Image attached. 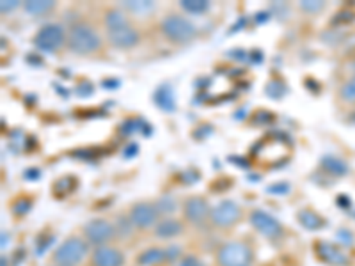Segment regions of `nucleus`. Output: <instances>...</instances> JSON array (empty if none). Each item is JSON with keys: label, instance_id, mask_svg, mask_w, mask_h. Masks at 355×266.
I'll list each match as a JSON object with an SVG mask.
<instances>
[{"label": "nucleus", "instance_id": "obj_1", "mask_svg": "<svg viewBox=\"0 0 355 266\" xmlns=\"http://www.w3.org/2000/svg\"><path fill=\"white\" fill-rule=\"evenodd\" d=\"M103 46L101 34L93 24L77 21L68 28V41L66 48L75 55H94Z\"/></svg>", "mask_w": 355, "mask_h": 266}, {"label": "nucleus", "instance_id": "obj_24", "mask_svg": "<svg viewBox=\"0 0 355 266\" xmlns=\"http://www.w3.org/2000/svg\"><path fill=\"white\" fill-rule=\"evenodd\" d=\"M299 8L304 12H309V15H315V12L323 11L325 8V2H320V0H302L299 4Z\"/></svg>", "mask_w": 355, "mask_h": 266}, {"label": "nucleus", "instance_id": "obj_3", "mask_svg": "<svg viewBox=\"0 0 355 266\" xmlns=\"http://www.w3.org/2000/svg\"><path fill=\"white\" fill-rule=\"evenodd\" d=\"M160 33L169 43L183 44L194 39L196 34H198V28H196V25L189 18L183 17V15L169 12L167 17L162 18Z\"/></svg>", "mask_w": 355, "mask_h": 266}, {"label": "nucleus", "instance_id": "obj_7", "mask_svg": "<svg viewBox=\"0 0 355 266\" xmlns=\"http://www.w3.org/2000/svg\"><path fill=\"white\" fill-rule=\"evenodd\" d=\"M128 218L137 231H150L160 222V211L155 202L141 201L130 206Z\"/></svg>", "mask_w": 355, "mask_h": 266}, {"label": "nucleus", "instance_id": "obj_28", "mask_svg": "<svg viewBox=\"0 0 355 266\" xmlns=\"http://www.w3.org/2000/svg\"><path fill=\"white\" fill-rule=\"evenodd\" d=\"M20 2L18 0H2L0 2V11H2V15H6V12H11L12 9L20 8Z\"/></svg>", "mask_w": 355, "mask_h": 266}, {"label": "nucleus", "instance_id": "obj_8", "mask_svg": "<svg viewBox=\"0 0 355 266\" xmlns=\"http://www.w3.org/2000/svg\"><path fill=\"white\" fill-rule=\"evenodd\" d=\"M242 218V208L233 199H224L211 208L210 224L215 229H230Z\"/></svg>", "mask_w": 355, "mask_h": 266}, {"label": "nucleus", "instance_id": "obj_21", "mask_svg": "<svg viewBox=\"0 0 355 266\" xmlns=\"http://www.w3.org/2000/svg\"><path fill=\"white\" fill-rule=\"evenodd\" d=\"M180 8L189 15H202L210 9V2L208 0H182Z\"/></svg>", "mask_w": 355, "mask_h": 266}, {"label": "nucleus", "instance_id": "obj_11", "mask_svg": "<svg viewBox=\"0 0 355 266\" xmlns=\"http://www.w3.org/2000/svg\"><path fill=\"white\" fill-rule=\"evenodd\" d=\"M105 34L109 44L116 50H132L141 43V33L132 24L112 28V30H105Z\"/></svg>", "mask_w": 355, "mask_h": 266}, {"label": "nucleus", "instance_id": "obj_14", "mask_svg": "<svg viewBox=\"0 0 355 266\" xmlns=\"http://www.w3.org/2000/svg\"><path fill=\"white\" fill-rule=\"evenodd\" d=\"M185 231V224L174 217H164L157 226H155L153 234L158 240H173L176 236H182Z\"/></svg>", "mask_w": 355, "mask_h": 266}, {"label": "nucleus", "instance_id": "obj_6", "mask_svg": "<svg viewBox=\"0 0 355 266\" xmlns=\"http://www.w3.org/2000/svg\"><path fill=\"white\" fill-rule=\"evenodd\" d=\"M82 236L89 245L96 249V247L110 245L114 238L117 236L116 224H112L107 218H93L89 220L84 227H82Z\"/></svg>", "mask_w": 355, "mask_h": 266}, {"label": "nucleus", "instance_id": "obj_5", "mask_svg": "<svg viewBox=\"0 0 355 266\" xmlns=\"http://www.w3.org/2000/svg\"><path fill=\"white\" fill-rule=\"evenodd\" d=\"M68 41V28L61 24H46L33 37V43L40 52L53 53L62 48Z\"/></svg>", "mask_w": 355, "mask_h": 266}, {"label": "nucleus", "instance_id": "obj_27", "mask_svg": "<svg viewBox=\"0 0 355 266\" xmlns=\"http://www.w3.org/2000/svg\"><path fill=\"white\" fill-rule=\"evenodd\" d=\"M176 266H205V263L196 254H183L182 259L176 263Z\"/></svg>", "mask_w": 355, "mask_h": 266}, {"label": "nucleus", "instance_id": "obj_9", "mask_svg": "<svg viewBox=\"0 0 355 266\" xmlns=\"http://www.w3.org/2000/svg\"><path fill=\"white\" fill-rule=\"evenodd\" d=\"M250 226L254 227L256 233L266 240H277L283 236V224L272 213L265 210H254L249 215Z\"/></svg>", "mask_w": 355, "mask_h": 266}, {"label": "nucleus", "instance_id": "obj_2", "mask_svg": "<svg viewBox=\"0 0 355 266\" xmlns=\"http://www.w3.org/2000/svg\"><path fill=\"white\" fill-rule=\"evenodd\" d=\"M91 245L85 242L84 236H68L61 245L53 250L52 263L59 266H78L89 258Z\"/></svg>", "mask_w": 355, "mask_h": 266}, {"label": "nucleus", "instance_id": "obj_23", "mask_svg": "<svg viewBox=\"0 0 355 266\" xmlns=\"http://www.w3.org/2000/svg\"><path fill=\"white\" fill-rule=\"evenodd\" d=\"M121 8L125 11L130 12H135V15H141V12H148V11H153L155 4L153 2H148V0H139V2H132V0H126L123 2Z\"/></svg>", "mask_w": 355, "mask_h": 266}, {"label": "nucleus", "instance_id": "obj_20", "mask_svg": "<svg viewBox=\"0 0 355 266\" xmlns=\"http://www.w3.org/2000/svg\"><path fill=\"white\" fill-rule=\"evenodd\" d=\"M21 8L31 17H43V15L55 9V2H50V0H27V2H24Z\"/></svg>", "mask_w": 355, "mask_h": 266}, {"label": "nucleus", "instance_id": "obj_18", "mask_svg": "<svg viewBox=\"0 0 355 266\" xmlns=\"http://www.w3.org/2000/svg\"><path fill=\"white\" fill-rule=\"evenodd\" d=\"M130 18L126 17V11L121 8H110L107 9L105 15H103V27L105 30H112V28L117 27H125V25H130Z\"/></svg>", "mask_w": 355, "mask_h": 266}, {"label": "nucleus", "instance_id": "obj_25", "mask_svg": "<svg viewBox=\"0 0 355 266\" xmlns=\"http://www.w3.org/2000/svg\"><path fill=\"white\" fill-rule=\"evenodd\" d=\"M155 204H157L158 211H160V217L162 215H171L176 210V202H174L173 197H162L160 201H157Z\"/></svg>", "mask_w": 355, "mask_h": 266}, {"label": "nucleus", "instance_id": "obj_4", "mask_svg": "<svg viewBox=\"0 0 355 266\" xmlns=\"http://www.w3.org/2000/svg\"><path fill=\"white\" fill-rule=\"evenodd\" d=\"M252 259V249L240 240L224 242L215 252V261L218 266H250Z\"/></svg>", "mask_w": 355, "mask_h": 266}, {"label": "nucleus", "instance_id": "obj_15", "mask_svg": "<svg viewBox=\"0 0 355 266\" xmlns=\"http://www.w3.org/2000/svg\"><path fill=\"white\" fill-rule=\"evenodd\" d=\"M320 166H322V169L325 170V172L336 177L347 176L348 170H350V167H348V163L343 158L332 157V154H325V157L322 158V161H320Z\"/></svg>", "mask_w": 355, "mask_h": 266}, {"label": "nucleus", "instance_id": "obj_26", "mask_svg": "<svg viewBox=\"0 0 355 266\" xmlns=\"http://www.w3.org/2000/svg\"><path fill=\"white\" fill-rule=\"evenodd\" d=\"M31 208H33V202L28 201V199H20V201L12 204V213L17 215V217H24V215L31 211Z\"/></svg>", "mask_w": 355, "mask_h": 266}, {"label": "nucleus", "instance_id": "obj_29", "mask_svg": "<svg viewBox=\"0 0 355 266\" xmlns=\"http://www.w3.org/2000/svg\"><path fill=\"white\" fill-rule=\"evenodd\" d=\"M53 266H59V265H53Z\"/></svg>", "mask_w": 355, "mask_h": 266}, {"label": "nucleus", "instance_id": "obj_16", "mask_svg": "<svg viewBox=\"0 0 355 266\" xmlns=\"http://www.w3.org/2000/svg\"><path fill=\"white\" fill-rule=\"evenodd\" d=\"M162 263H167V249L164 247H150L137 258L139 266H158Z\"/></svg>", "mask_w": 355, "mask_h": 266}, {"label": "nucleus", "instance_id": "obj_22", "mask_svg": "<svg viewBox=\"0 0 355 266\" xmlns=\"http://www.w3.org/2000/svg\"><path fill=\"white\" fill-rule=\"evenodd\" d=\"M339 100L348 105H354L355 103V75L352 78H348L347 82H343V85L339 87L338 93Z\"/></svg>", "mask_w": 355, "mask_h": 266}, {"label": "nucleus", "instance_id": "obj_13", "mask_svg": "<svg viewBox=\"0 0 355 266\" xmlns=\"http://www.w3.org/2000/svg\"><path fill=\"white\" fill-rule=\"evenodd\" d=\"M316 254L322 259L323 263H327L331 266H345L348 265V258L343 250L339 249L338 245L329 242H318L316 245Z\"/></svg>", "mask_w": 355, "mask_h": 266}, {"label": "nucleus", "instance_id": "obj_17", "mask_svg": "<svg viewBox=\"0 0 355 266\" xmlns=\"http://www.w3.org/2000/svg\"><path fill=\"white\" fill-rule=\"evenodd\" d=\"M297 220L306 231H322L323 227L327 226L325 218L316 213L315 210H300L299 215H297Z\"/></svg>", "mask_w": 355, "mask_h": 266}, {"label": "nucleus", "instance_id": "obj_19", "mask_svg": "<svg viewBox=\"0 0 355 266\" xmlns=\"http://www.w3.org/2000/svg\"><path fill=\"white\" fill-rule=\"evenodd\" d=\"M155 101H157V105L160 107L162 110H166V112H173V110H176L174 91L169 84H164L157 89V93H155Z\"/></svg>", "mask_w": 355, "mask_h": 266}, {"label": "nucleus", "instance_id": "obj_10", "mask_svg": "<svg viewBox=\"0 0 355 266\" xmlns=\"http://www.w3.org/2000/svg\"><path fill=\"white\" fill-rule=\"evenodd\" d=\"M182 213L185 222L192 224V226H202L205 222H210L211 208L205 197L201 195H192L183 201Z\"/></svg>", "mask_w": 355, "mask_h": 266}, {"label": "nucleus", "instance_id": "obj_12", "mask_svg": "<svg viewBox=\"0 0 355 266\" xmlns=\"http://www.w3.org/2000/svg\"><path fill=\"white\" fill-rule=\"evenodd\" d=\"M125 252L114 245L96 247L89 256V265L91 266H125Z\"/></svg>", "mask_w": 355, "mask_h": 266}]
</instances>
